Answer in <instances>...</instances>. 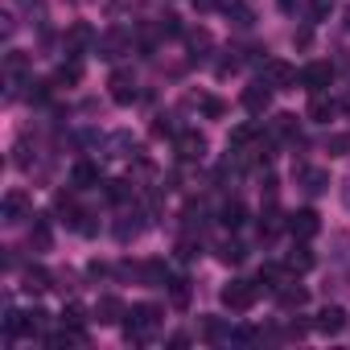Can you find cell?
<instances>
[{
	"label": "cell",
	"instance_id": "cell-23",
	"mask_svg": "<svg viewBox=\"0 0 350 350\" xmlns=\"http://www.w3.org/2000/svg\"><path fill=\"white\" fill-rule=\"evenodd\" d=\"M276 297H280V305H284V309H301V305H309V288H305V284H297V280H288Z\"/></svg>",
	"mask_w": 350,
	"mask_h": 350
},
{
	"label": "cell",
	"instance_id": "cell-20",
	"mask_svg": "<svg viewBox=\"0 0 350 350\" xmlns=\"http://www.w3.org/2000/svg\"><path fill=\"white\" fill-rule=\"evenodd\" d=\"M70 182H75V190H91V186H103V182H99V169H95L91 161H79V165L70 169Z\"/></svg>",
	"mask_w": 350,
	"mask_h": 350
},
{
	"label": "cell",
	"instance_id": "cell-4",
	"mask_svg": "<svg viewBox=\"0 0 350 350\" xmlns=\"http://www.w3.org/2000/svg\"><path fill=\"white\" fill-rule=\"evenodd\" d=\"M25 219H33L29 194H25V190H9L5 202H0V223H5V227H17V223H25Z\"/></svg>",
	"mask_w": 350,
	"mask_h": 350
},
{
	"label": "cell",
	"instance_id": "cell-37",
	"mask_svg": "<svg viewBox=\"0 0 350 350\" xmlns=\"http://www.w3.org/2000/svg\"><path fill=\"white\" fill-rule=\"evenodd\" d=\"M161 33H182V25H178V17H173V13L161 17Z\"/></svg>",
	"mask_w": 350,
	"mask_h": 350
},
{
	"label": "cell",
	"instance_id": "cell-12",
	"mask_svg": "<svg viewBox=\"0 0 350 350\" xmlns=\"http://www.w3.org/2000/svg\"><path fill=\"white\" fill-rule=\"evenodd\" d=\"M103 157H140V140L132 132H111L103 140Z\"/></svg>",
	"mask_w": 350,
	"mask_h": 350
},
{
	"label": "cell",
	"instance_id": "cell-1",
	"mask_svg": "<svg viewBox=\"0 0 350 350\" xmlns=\"http://www.w3.org/2000/svg\"><path fill=\"white\" fill-rule=\"evenodd\" d=\"M161 329V309L157 305H132L128 309V317H124V338L128 342H148L152 334Z\"/></svg>",
	"mask_w": 350,
	"mask_h": 350
},
{
	"label": "cell",
	"instance_id": "cell-16",
	"mask_svg": "<svg viewBox=\"0 0 350 350\" xmlns=\"http://www.w3.org/2000/svg\"><path fill=\"white\" fill-rule=\"evenodd\" d=\"M297 178L305 182L309 194H325L329 190V173L325 169H313V165H297Z\"/></svg>",
	"mask_w": 350,
	"mask_h": 350
},
{
	"label": "cell",
	"instance_id": "cell-5",
	"mask_svg": "<svg viewBox=\"0 0 350 350\" xmlns=\"http://www.w3.org/2000/svg\"><path fill=\"white\" fill-rule=\"evenodd\" d=\"M260 79H264L272 91H293V87L301 83V75H297L284 58H268V62H264V70H260Z\"/></svg>",
	"mask_w": 350,
	"mask_h": 350
},
{
	"label": "cell",
	"instance_id": "cell-7",
	"mask_svg": "<svg viewBox=\"0 0 350 350\" xmlns=\"http://www.w3.org/2000/svg\"><path fill=\"white\" fill-rule=\"evenodd\" d=\"M293 239H301V243H309L317 231H321V219H317V211L313 206H301V211H293L288 215V227H284Z\"/></svg>",
	"mask_w": 350,
	"mask_h": 350
},
{
	"label": "cell",
	"instance_id": "cell-11",
	"mask_svg": "<svg viewBox=\"0 0 350 350\" xmlns=\"http://www.w3.org/2000/svg\"><path fill=\"white\" fill-rule=\"evenodd\" d=\"M243 111H252V116H264L268 107H272V87L260 79V83H252V87H243Z\"/></svg>",
	"mask_w": 350,
	"mask_h": 350
},
{
	"label": "cell",
	"instance_id": "cell-39",
	"mask_svg": "<svg viewBox=\"0 0 350 350\" xmlns=\"http://www.w3.org/2000/svg\"><path fill=\"white\" fill-rule=\"evenodd\" d=\"M342 111H346V116H350V91H346V95H342Z\"/></svg>",
	"mask_w": 350,
	"mask_h": 350
},
{
	"label": "cell",
	"instance_id": "cell-21",
	"mask_svg": "<svg viewBox=\"0 0 350 350\" xmlns=\"http://www.w3.org/2000/svg\"><path fill=\"white\" fill-rule=\"evenodd\" d=\"M313 124H329V116H334V99L325 95V91H313V99H309V111H305Z\"/></svg>",
	"mask_w": 350,
	"mask_h": 350
},
{
	"label": "cell",
	"instance_id": "cell-31",
	"mask_svg": "<svg viewBox=\"0 0 350 350\" xmlns=\"http://www.w3.org/2000/svg\"><path fill=\"white\" fill-rule=\"evenodd\" d=\"M83 321H87V309H83L79 301H70V305L62 309V325H79V329H83Z\"/></svg>",
	"mask_w": 350,
	"mask_h": 350
},
{
	"label": "cell",
	"instance_id": "cell-13",
	"mask_svg": "<svg viewBox=\"0 0 350 350\" xmlns=\"http://www.w3.org/2000/svg\"><path fill=\"white\" fill-rule=\"evenodd\" d=\"M313 329H317V334H325V338H334V334H342V329H346V309H342V305H325V309L317 313V321H313Z\"/></svg>",
	"mask_w": 350,
	"mask_h": 350
},
{
	"label": "cell",
	"instance_id": "cell-26",
	"mask_svg": "<svg viewBox=\"0 0 350 350\" xmlns=\"http://www.w3.org/2000/svg\"><path fill=\"white\" fill-rule=\"evenodd\" d=\"M128 50V38L124 33H107V38H99V58H120Z\"/></svg>",
	"mask_w": 350,
	"mask_h": 350
},
{
	"label": "cell",
	"instance_id": "cell-35",
	"mask_svg": "<svg viewBox=\"0 0 350 350\" xmlns=\"http://www.w3.org/2000/svg\"><path fill=\"white\" fill-rule=\"evenodd\" d=\"M334 5H338V0H309V17L313 21H325L334 13Z\"/></svg>",
	"mask_w": 350,
	"mask_h": 350
},
{
	"label": "cell",
	"instance_id": "cell-30",
	"mask_svg": "<svg viewBox=\"0 0 350 350\" xmlns=\"http://www.w3.org/2000/svg\"><path fill=\"white\" fill-rule=\"evenodd\" d=\"M190 103H194V107H202L211 120H219V116H223V103H219L215 95H190Z\"/></svg>",
	"mask_w": 350,
	"mask_h": 350
},
{
	"label": "cell",
	"instance_id": "cell-25",
	"mask_svg": "<svg viewBox=\"0 0 350 350\" xmlns=\"http://www.w3.org/2000/svg\"><path fill=\"white\" fill-rule=\"evenodd\" d=\"M284 264H288L293 272H309V268H313V252H309V243H301V239H297V247L288 252V260H284Z\"/></svg>",
	"mask_w": 350,
	"mask_h": 350
},
{
	"label": "cell",
	"instance_id": "cell-40",
	"mask_svg": "<svg viewBox=\"0 0 350 350\" xmlns=\"http://www.w3.org/2000/svg\"><path fill=\"white\" fill-rule=\"evenodd\" d=\"M346 29H350V9H346Z\"/></svg>",
	"mask_w": 350,
	"mask_h": 350
},
{
	"label": "cell",
	"instance_id": "cell-34",
	"mask_svg": "<svg viewBox=\"0 0 350 350\" xmlns=\"http://www.w3.org/2000/svg\"><path fill=\"white\" fill-rule=\"evenodd\" d=\"M103 186H107V198H111V202H120V206L132 198V186H128V182H103Z\"/></svg>",
	"mask_w": 350,
	"mask_h": 350
},
{
	"label": "cell",
	"instance_id": "cell-3",
	"mask_svg": "<svg viewBox=\"0 0 350 350\" xmlns=\"http://www.w3.org/2000/svg\"><path fill=\"white\" fill-rule=\"evenodd\" d=\"M5 83H9L5 99H17V95H21V87H29V54L9 50V58H5Z\"/></svg>",
	"mask_w": 350,
	"mask_h": 350
},
{
	"label": "cell",
	"instance_id": "cell-17",
	"mask_svg": "<svg viewBox=\"0 0 350 350\" xmlns=\"http://www.w3.org/2000/svg\"><path fill=\"white\" fill-rule=\"evenodd\" d=\"M29 247H33V252H50V247H54V231H50V219L33 215V227H29Z\"/></svg>",
	"mask_w": 350,
	"mask_h": 350
},
{
	"label": "cell",
	"instance_id": "cell-8",
	"mask_svg": "<svg viewBox=\"0 0 350 350\" xmlns=\"http://www.w3.org/2000/svg\"><path fill=\"white\" fill-rule=\"evenodd\" d=\"M173 148H178V157H182V161H202L211 144H206V136H202L198 128H182V132H178V140H173Z\"/></svg>",
	"mask_w": 350,
	"mask_h": 350
},
{
	"label": "cell",
	"instance_id": "cell-18",
	"mask_svg": "<svg viewBox=\"0 0 350 350\" xmlns=\"http://www.w3.org/2000/svg\"><path fill=\"white\" fill-rule=\"evenodd\" d=\"M136 276H140L148 288H165V284H169V268H165V260H148V264H140Z\"/></svg>",
	"mask_w": 350,
	"mask_h": 350
},
{
	"label": "cell",
	"instance_id": "cell-10",
	"mask_svg": "<svg viewBox=\"0 0 350 350\" xmlns=\"http://www.w3.org/2000/svg\"><path fill=\"white\" fill-rule=\"evenodd\" d=\"M329 83H334V66L329 62H309L305 70H301V87L313 95V91H329Z\"/></svg>",
	"mask_w": 350,
	"mask_h": 350
},
{
	"label": "cell",
	"instance_id": "cell-2",
	"mask_svg": "<svg viewBox=\"0 0 350 350\" xmlns=\"http://www.w3.org/2000/svg\"><path fill=\"white\" fill-rule=\"evenodd\" d=\"M219 301H223V309H231V313H247V309L260 301V280H227V284L219 288Z\"/></svg>",
	"mask_w": 350,
	"mask_h": 350
},
{
	"label": "cell",
	"instance_id": "cell-27",
	"mask_svg": "<svg viewBox=\"0 0 350 350\" xmlns=\"http://www.w3.org/2000/svg\"><path fill=\"white\" fill-rule=\"evenodd\" d=\"M268 136H272V140H276V136H280V140H293V136H297V116H288V111L276 116L272 128H268Z\"/></svg>",
	"mask_w": 350,
	"mask_h": 350
},
{
	"label": "cell",
	"instance_id": "cell-22",
	"mask_svg": "<svg viewBox=\"0 0 350 350\" xmlns=\"http://www.w3.org/2000/svg\"><path fill=\"white\" fill-rule=\"evenodd\" d=\"M219 223H223L227 231H239V227L247 223V206H243L239 198H231V202H227V206L219 211Z\"/></svg>",
	"mask_w": 350,
	"mask_h": 350
},
{
	"label": "cell",
	"instance_id": "cell-9",
	"mask_svg": "<svg viewBox=\"0 0 350 350\" xmlns=\"http://www.w3.org/2000/svg\"><path fill=\"white\" fill-rule=\"evenodd\" d=\"M91 42H95V29H91L87 21H75V25L66 29V38H62V50H66V58H79V54H87Z\"/></svg>",
	"mask_w": 350,
	"mask_h": 350
},
{
	"label": "cell",
	"instance_id": "cell-6",
	"mask_svg": "<svg viewBox=\"0 0 350 350\" xmlns=\"http://www.w3.org/2000/svg\"><path fill=\"white\" fill-rule=\"evenodd\" d=\"M107 87H111V103H120V107H132L140 99V83H136L132 70H111Z\"/></svg>",
	"mask_w": 350,
	"mask_h": 350
},
{
	"label": "cell",
	"instance_id": "cell-38",
	"mask_svg": "<svg viewBox=\"0 0 350 350\" xmlns=\"http://www.w3.org/2000/svg\"><path fill=\"white\" fill-rule=\"evenodd\" d=\"M342 202H346V211H350V182L342 186Z\"/></svg>",
	"mask_w": 350,
	"mask_h": 350
},
{
	"label": "cell",
	"instance_id": "cell-14",
	"mask_svg": "<svg viewBox=\"0 0 350 350\" xmlns=\"http://www.w3.org/2000/svg\"><path fill=\"white\" fill-rule=\"evenodd\" d=\"M124 317H128V305L120 297H99V305H95V321L99 325H120Z\"/></svg>",
	"mask_w": 350,
	"mask_h": 350
},
{
	"label": "cell",
	"instance_id": "cell-15",
	"mask_svg": "<svg viewBox=\"0 0 350 350\" xmlns=\"http://www.w3.org/2000/svg\"><path fill=\"white\" fill-rule=\"evenodd\" d=\"M140 231H144V215H140V211H120V223H116V239H120V243H132Z\"/></svg>",
	"mask_w": 350,
	"mask_h": 350
},
{
	"label": "cell",
	"instance_id": "cell-32",
	"mask_svg": "<svg viewBox=\"0 0 350 350\" xmlns=\"http://www.w3.org/2000/svg\"><path fill=\"white\" fill-rule=\"evenodd\" d=\"M325 152H329V157H342V152H350V132H334V136L325 140Z\"/></svg>",
	"mask_w": 350,
	"mask_h": 350
},
{
	"label": "cell",
	"instance_id": "cell-24",
	"mask_svg": "<svg viewBox=\"0 0 350 350\" xmlns=\"http://www.w3.org/2000/svg\"><path fill=\"white\" fill-rule=\"evenodd\" d=\"M79 79H83V62H79V58H66V62L54 70V87H75Z\"/></svg>",
	"mask_w": 350,
	"mask_h": 350
},
{
	"label": "cell",
	"instance_id": "cell-29",
	"mask_svg": "<svg viewBox=\"0 0 350 350\" xmlns=\"http://www.w3.org/2000/svg\"><path fill=\"white\" fill-rule=\"evenodd\" d=\"M243 256H247V247L235 243V239H227V243L219 247V260H223V264H243Z\"/></svg>",
	"mask_w": 350,
	"mask_h": 350
},
{
	"label": "cell",
	"instance_id": "cell-33",
	"mask_svg": "<svg viewBox=\"0 0 350 350\" xmlns=\"http://www.w3.org/2000/svg\"><path fill=\"white\" fill-rule=\"evenodd\" d=\"M190 50H194V58H206V50H211V33H206V29H194V33H190Z\"/></svg>",
	"mask_w": 350,
	"mask_h": 350
},
{
	"label": "cell",
	"instance_id": "cell-36",
	"mask_svg": "<svg viewBox=\"0 0 350 350\" xmlns=\"http://www.w3.org/2000/svg\"><path fill=\"white\" fill-rule=\"evenodd\" d=\"M169 288H173V305H186L190 301V280L178 276V280H169Z\"/></svg>",
	"mask_w": 350,
	"mask_h": 350
},
{
	"label": "cell",
	"instance_id": "cell-28",
	"mask_svg": "<svg viewBox=\"0 0 350 350\" xmlns=\"http://www.w3.org/2000/svg\"><path fill=\"white\" fill-rule=\"evenodd\" d=\"M215 5H219L227 17H235V25H252V13H247L243 0H215Z\"/></svg>",
	"mask_w": 350,
	"mask_h": 350
},
{
	"label": "cell",
	"instance_id": "cell-19",
	"mask_svg": "<svg viewBox=\"0 0 350 350\" xmlns=\"http://www.w3.org/2000/svg\"><path fill=\"white\" fill-rule=\"evenodd\" d=\"M21 288L33 297V293H46V288H54V276L42 268V264H33V268H25V276H21Z\"/></svg>",
	"mask_w": 350,
	"mask_h": 350
}]
</instances>
